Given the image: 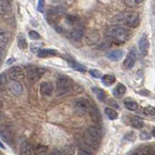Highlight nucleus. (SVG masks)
Returning a JSON list of instances; mask_svg holds the SVG:
<instances>
[{
  "label": "nucleus",
  "mask_w": 155,
  "mask_h": 155,
  "mask_svg": "<svg viewBox=\"0 0 155 155\" xmlns=\"http://www.w3.org/2000/svg\"><path fill=\"white\" fill-rule=\"evenodd\" d=\"M148 155H155V149H154V148H151V147H149Z\"/></svg>",
  "instance_id": "nucleus-43"
},
{
  "label": "nucleus",
  "mask_w": 155,
  "mask_h": 155,
  "mask_svg": "<svg viewBox=\"0 0 155 155\" xmlns=\"http://www.w3.org/2000/svg\"><path fill=\"white\" fill-rule=\"evenodd\" d=\"M44 7H45V0H39L37 10L42 13V12H44Z\"/></svg>",
  "instance_id": "nucleus-37"
},
{
  "label": "nucleus",
  "mask_w": 155,
  "mask_h": 155,
  "mask_svg": "<svg viewBox=\"0 0 155 155\" xmlns=\"http://www.w3.org/2000/svg\"><path fill=\"white\" fill-rule=\"evenodd\" d=\"M101 131L97 127L91 126L85 131L84 134V140L85 143L90 148H97L100 145L101 140Z\"/></svg>",
  "instance_id": "nucleus-2"
},
{
  "label": "nucleus",
  "mask_w": 155,
  "mask_h": 155,
  "mask_svg": "<svg viewBox=\"0 0 155 155\" xmlns=\"http://www.w3.org/2000/svg\"><path fill=\"white\" fill-rule=\"evenodd\" d=\"M140 94H144L143 96H149V92H147V91H140Z\"/></svg>",
  "instance_id": "nucleus-44"
},
{
  "label": "nucleus",
  "mask_w": 155,
  "mask_h": 155,
  "mask_svg": "<svg viewBox=\"0 0 155 155\" xmlns=\"http://www.w3.org/2000/svg\"><path fill=\"white\" fill-rule=\"evenodd\" d=\"M41 46V44H38V45H35V44H32L31 45V51L32 52H36L39 51V47Z\"/></svg>",
  "instance_id": "nucleus-41"
},
{
  "label": "nucleus",
  "mask_w": 155,
  "mask_h": 155,
  "mask_svg": "<svg viewBox=\"0 0 155 155\" xmlns=\"http://www.w3.org/2000/svg\"><path fill=\"white\" fill-rule=\"evenodd\" d=\"M148 49H149V42L147 36V34H143L139 40V51L141 57H145L148 54Z\"/></svg>",
  "instance_id": "nucleus-9"
},
{
  "label": "nucleus",
  "mask_w": 155,
  "mask_h": 155,
  "mask_svg": "<svg viewBox=\"0 0 155 155\" xmlns=\"http://www.w3.org/2000/svg\"><path fill=\"white\" fill-rule=\"evenodd\" d=\"M9 76L14 81H20L25 78V72L20 66H13L9 69Z\"/></svg>",
  "instance_id": "nucleus-10"
},
{
  "label": "nucleus",
  "mask_w": 155,
  "mask_h": 155,
  "mask_svg": "<svg viewBox=\"0 0 155 155\" xmlns=\"http://www.w3.org/2000/svg\"><path fill=\"white\" fill-rule=\"evenodd\" d=\"M0 155H2V154H1V153H0Z\"/></svg>",
  "instance_id": "nucleus-53"
},
{
  "label": "nucleus",
  "mask_w": 155,
  "mask_h": 155,
  "mask_svg": "<svg viewBox=\"0 0 155 155\" xmlns=\"http://www.w3.org/2000/svg\"><path fill=\"white\" fill-rule=\"evenodd\" d=\"M7 84V75L5 73L0 74V89H3Z\"/></svg>",
  "instance_id": "nucleus-34"
},
{
  "label": "nucleus",
  "mask_w": 155,
  "mask_h": 155,
  "mask_svg": "<svg viewBox=\"0 0 155 155\" xmlns=\"http://www.w3.org/2000/svg\"><path fill=\"white\" fill-rule=\"evenodd\" d=\"M143 113L147 116H154L155 115V107L151 105H148V106H145L143 108Z\"/></svg>",
  "instance_id": "nucleus-31"
},
{
  "label": "nucleus",
  "mask_w": 155,
  "mask_h": 155,
  "mask_svg": "<svg viewBox=\"0 0 155 155\" xmlns=\"http://www.w3.org/2000/svg\"><path fill=\"white\" fill-rule=\"evenodd\" d=\"M89 113H90V116L92 117V119L94 121H99L100 120V113L98 111L95 106H90V110H89Z\"/></svg>",
  "instance_id": "nucleus-29"
},
{
  "label": "nucleus",
  "mask_w": 155,
  "mask_h": 155,
  "mask_svg": "<svg viewBox=\"0 0 155 155\" xmlns=\"http://www.w3.org/2000/svg\"><path fill=\"white\" fill-rule=\"evenodd\" d=\"M12 61H15V59H10V60H9V61H7V64H10L12 63Z\"/></svg>",
  "instance_id": "nucleus-46"
},
{
  "label": "nucleus",
  "mask_w": 155,
  "mask_h": 155,
  "mask_svg": "<svg viewBox=\"0 0 155 155\" xmlns=\"http://www.w3.org/2000/svg\"><path fill=\"white\" fill-rule=\"evenodd\" d=\"M132 155H140V153H138V152H135V153H133Z\"/></svg>",
  "instance_id": "nucleus-50"
},
{
  "label": "nucleus",
  "mask_w": 155,
  "mask_h": 155,
  "mask_svg": "<svg viewBox=\"0 0 155 155\" xmlns=\"http://www.w3.org/2000/svg\"><path fill=\"white\" fill-rule=\"evenodd\" d=\"M9 91L11 92L12 95H14L15 97H20L23 93L24 89H23V85L19 82V81H14L12 80L10 83H9Z\"/></svg>",
  "instance_id": "nucleus-11"
},
{
  "label": "nucleus",
  "mask_w": 155,
  "mask_h": 155,
  "mask_svg": "<svg viewBox=\"0 0 155 155\" xmlns=\"http://www.w3.org/2000/svg\"><path fill=\"white\" fill-rule=\"evenodd\" d=\"M131 124H132L133 127L136 128V129H140V128H143L144 125L143 121L138 116H134L131 119Z\"/></svg>",
  "instance_id": "nucleus-23"
},
{
  "label": "nucleus",
  "mask_w": 155,
  "mask_h": 155,
  "mask_svg": "<svg viewBox=\"0 0 155 155\" xmlns=\"http://www.w3.org/2000/svg\"><path fill=\"white\" fill-rule=\"evenodd\" d=\"M73 87V81L72 79L65 76V75H61V76L58 77L57 83H56V95L58 97L64 96L72 89Z\"/></svg>",
  "instance_id": "nucleus-4"
},
{
  "label": "nucleus",
  "mask_w": 155,
  "mask_h": 155,
  "mask_svg": "<svg viewBox=\"0 0 155 155\" xmlns=\"http://www.w3.org/2000/svg\"><path fill=\"white\" fill-rule=\"evenodd\" d=\"M12 11V5L9 0H0V15H8Z\"/></svg>",
  "instance_id": "nucleus-13"
},
{
  "label": "nucleus",
  "mask_w": 155,
  "mask_h": 155,
  "mask_svg": "<svg viewBox=\"0 0 155 155\" xmlns=\"http://www.w3.org/2000/svg\"><path fill=\"white\" fill-rule=\"evenodd\" d=\"M2 56H3V50L0 48V59H2Z\"/></svg>",
  "instance_id": "nucleus-47"
},
{
  "label": "nucleus",
  "mask_w": 155,
  "mask_h": 155,
  "mask_svg": "<svg viewBox=\"0 0 155 155\" xmlns=\"http://www.w3.org/2000/svg\"><path fill=\"white\" fill-rule=\"evenodd\" d=\"M63 155H73L75 153V147L72 144H68L65 147H63V149H61Z\"/></svg>",
  "instance_id": "nucleus-25"
},
{
  "label": "nucleus",
  "mask_w": 155,
  "mask_h": 155,
  "mask_svg": "<svg viewBox=\"0 0 155 155\" xmlns=\"http://www.w3.org/2000/svg\"><path fill=\"white\" fill-rule=\"evenodd\" d=\"M101 82L105 86H111L115 82V77L111 74H105L101 77Z\"/></svg>",
  "instance_id": "nucleus-22"
},
{
  "label": "nucleus",
  "mask_w": 155,
  "mask_h": 155,
  "mask_svg": "<svg viewBox=\"0 0 155 155\" xmlns=\"http://www.w3.org/2000/svg\"><path fill=\"white\" fill-rule=\"evenodd\" d=\"M90 106H91L90 103L86 99L80 98L75 101L74 104V112L78 116H85L86 114L89 113Z\"/></svg>",
  "instance_id": "nucleus-5"
},
{
  "label": "nucleus",
  "mask_w": 155,
  "mask_h": 155,
  "mask_svg": "<svg viewBox=\"0 0 155 155\" xmlns=\"http://www.w3.org/2000/svg\"><path fill=\"white\" fill-rule=\"evenodd\" d=\"M28 73L29 81L31 83H35L42 77V75L45 73V70L42 69V68H34V66H30V68H28Z\"/></svg>",
  "instance_id": "nucleus-7"
},
{
  "label": "nucleus",
  "mask_w": 155,
  "mask_h": 155,
  "mask_svg": "<svg viewBox=\"0 0 155 155\" xmlns=\"http://www.w3.org/2000/svg\"><path fill=\"white\" fill-rule=\"evenodd\" d=\"M78 155H92V151L89 150V148L86 149V148H81L79 150Z\"/></svg>",
  "instance_id": "nucleus-38"
},
{
  "label": "nucleus",
  "mask_w": 155,
  "mask_h": 155,
  "mask_svg": "<svg viewBox=\"0 0 155 155\" xmlns=\"http://www.w3.org/2000/svg\"><path fill=\"white\" fill-rule=\"evenodd\" d=\"M92 90H93V92L95 93V95H96L97 98H98L99 101H105L106 95H105V93H104V90H101V89H100V88H97V87H94Z\"/></svg>",
  "instance_id": "nucleus-24"
},
{
  "label": "nucleus",
  "mask_w": 155,
  "mask_h": 155,
  "mask_svg": "<svg viewBox=\"0 0 155 155\" xmlns=\"http://www.w3.org/2000/svg\"><path fill=\"white\" fill-rule=\"evenodd\" d=\"M124 105H125V107L128 110H130V111H135V110H137L139 107L138 104H137L135 101L130 100V99H128L124 101Z\"/></svg>",
  "instance_id": "nucleus-21"
},
{
  "label": "nucleus",
  "mask_w": 155,
  "mask_h": 155,
  "mask_svg": "<svg viewBox=\"0 0 155 155\" xmlns=\"http://www.w3.org/2000/svg\"><path fill=\"white\" fill-rule=\"evenodd\" d=\"M126 87L124 84L122 83H119L117 84V86L114 88V90H113V95L116 97V98H122L123 95L126 93Z\"/></svg>",
  "instance_id": "nucleus-17"
},
{
  "label": "nucleus",
  "mask_w": 155,
  "mask_h": 155,
  "mask_svg": "<svg viewBox=\"0 0 155 155\" xmlns=\"http://www.w3.org/2000/svg\"><path fill=\"white\" fill-rule=\"evenodd\" d=\"M69 65L71 66L72 68H74L75 70H77L79 72H86V68L84 65L76 63V61H69Z\"/></svg>",
  "instance_id": "nucleus-28"
},
{
  "label": "nucleus",
  "mask_w": 155,
  "mask_h": 155,
  "mask_svg": "<svg viewBox=\"0 0 155 155\" xmlns=\"http://www.w3.org/2000/svg\"><path fill=\"white\" fill-rule=\"evenodd\" d=\"M104 112L106 114V116H107L110 120H115V119H117V117H118V113L115 111L114 109L110 108V107H106L104 109Z\"/></svg>",
  "instance_id": "nucleus-26"
},
{
  "label": "nucleus",
  "mask_w": 155,
  "mask_h": 155,
  "mask_svg": "<svg viewBox=\"0 0 155 155\" xmlns=\"http://www.w3.org/2000/svg\"><path fill=\"white\" fill-rule=\"evenodd\" d=\"M125 140H130V141H134L136 140V135L134 134V133H129V134L125 137Z\"/></svg>",
  "instance_id": "nucleus-39"
},
{
  "label": "nucleus",
  "mask_w": 155,
  "mask_h": 155,
  "mask_svg": "<svg viewBox=\"0 0 155 155\" xmlns=\"http://www.w3.org/2000/svg\"><path fill=\"white\" fill-rule=\"evenodd\" d=\"M50 155H63L61 150H58V149H55L54 151H52V153Z\"/></svg>",
  "instance_id": "nucleus-42"
},
{
  "label": "nucleus",
  "mask_w": 155,
  "mask_h": 155,
  "mask_svg": "<svg viewBox=\"0 0 155 155\" xmlns=\"http://www.w3.org/2000/svg\"><path fill=\"white\" fill-rule=\"evenodd\" d=\"M85 39L87 44H89V45H96L100 41V34L96 31H92L86 35Z\"/></svg>",
  "instance_id": "nucleus-14"
},
{
  "label": "nucleus",
  "mask_w": 155,
  "mask_h": 155,
  "mask_svg": "<svg viewBox=\"0 0 155 155\" xmlns=\"http://www.w3.org/2000/svg\"><path fill=\"white\" fill-rule=\"evenodd\" d=\"M0 64H1V59H0Z\"/></svg>",
  "instance_id": "nucleus-52"
},
{
  "label": "nucleus",
  "mask_w": 155,
  "mask_h": 155,
  "mask_svg": "<svg viewBox=\"0 0 155 155\" xmlns=\"http://www.w3.org/2000/svg\"><path fill=\"white\" fill-rule=\"evenodd\" d=\"M137 61V51L135 48H132L126 56V59L123 63V66L126 69H131L135 65Z\"/></svg>",
  "instance_id": "nucleus-8"
},
{
  "label": "nucleus",
  "mask_w": 155,
  "mask_h": 155,
  "mask_svg": "<svg viewBox=\"0 0 155 155\" xmlns=\"http://www.w3.org/2000/svg\"><path fill=\"white\" fill-rule=\"evenodd\" d=\"M143 0H124V3L125 5L128 7H136V6H139L140 3H143Z\"/></svg>",
  "instance_id": "nucleus-30"
},
{
  "label": "nucleus",
  "mask_w": 155,
  "mask_h": 155,
  "mask_svg": "<svg viewBox=\"0 0 155 155\" xmlns=\"http://www.w3.org/2000/svg\"><path fill=\"white\" fill-rule=\"evenodd\" d=\"M123 56H124V52L122 50H114V51H111V52H109L106 54L107 59L114 61H117L119 60H121Z\"/></svg>",
  "instance_id": "nucleus-16"
},
{
  "label": "nucleus",
  "mask_w": 155,
  "mask_h": 155,
  "mask_svg": "<svg viewBox=\"0 0 155 155\" xmlns=\"http://www.w3.org/2000/svg\"><path fill=\"white\" fill-rule=\"evenodd\" d=\"M76 20H77V18L75 17V16H68V18H66V21H68V24H74L75 21H76Z\"/></svg>",
  "instance_id": "nucleus-40"
},
{
  "label": "nucleus",
  "mask_w": 155,
  "mask_h": 155,
  "mask_svg": "<svg viewBox=\"0 0 155 155\" xmlns=\"http://www.w3.org/2000/svg\"><path fill=\"white\" fill-rule=\"evenodd\" d=\"M106 37L114 44H123L130 37V31L120 25H112L106 29Z\"/></svg>",
  "instance_id": "nucleus-1"
},
{
  "label": "nucleus",
  "mask_w": 155,
  "mask_h": 155,
  "mask_svg": "<svg viewBox=\"0 0 155 155\" xmlns=\"http://www.w3.org/2000/svg\"><path fill=\"white\" fill-rule=\"evenodd\" d=\"M18 45L21 48V49H26L28 48V42H26L25 38L24 36H20L19 40H18Z\"/></svg>",
  "instance_id": "nucleus-32"
},
{
  "label": "nucleus",
  "mask_w": 155,
  "mask_h": 155,
  "mask_svg": "<svg viewBox=\"0 0 155 155\" xmlns=\"http://www.w3.org/2000/svg\"><path fill=\"white\" fill-rule=\"evenodd\" d=\"M53 91H54V86H53L52 82L50 81H44L40 85V93L43 96L49 97L52 95Z\"/></svg>",
  "instance_id": "nucleus-12"
},
{
  "label": "nucleus",
  "mask_w": 155,
  "mask_h": 155,
  "mask_svg": "<svg viewBox=\"0 0 155 155\" xmlns=\"http://www.w3.org/2000/svg\"><path fill=\"white\" fill-rule=\"evenodd\" d=\"M84 36V30L81 28H76L71 30L70 32V38L73 40H80V39Z\"/></svg>",
  "instance_id": "nucleus-18"
},
{
  "label": "nucleus",
  "mask_w": 155,
  "mask_h": 155,
  "mask_svg": "<svg viewBox=\"0 0 155 155\" xmlns=\"http://www.w3.org/2000/svg\"><path fill=\"white\" fill-rule=\"evenodd\" d=\"M90 74L92 75L93 77H95V78L101 77V73L100 70H98V69H91L90 70Z\"/></svg>",
  "instance_id": "nucleus-36"
},
{
  "label": "nucleus",
  "mask_w": 155,
  "mask_h": 155,
  "mask_svg": "<svg viewBox=\"0 0 155 155\" xmlns=\"http://www.w3.org/2000/svg\"><path fill=\"white\" fill-rule=\"evenodd\" d=\"M140 140H149L150 138H151V134H150L148 131L143 130V131H140Z\"/></svg>",
  "instance_id": "nucleus-33"
},
{
  "label": "nucleus",
  "mask_w": 155,
  "mask_h": 155,
  "mask_svg": "<svg viewBox=\"0 0 155 155\" xmlns=\"http://www.w3.org/2000/svg\"><path fill=\"white\" fill-rule=\"evenodd\" d=\"M28 35H29V38L32 39V40H38V39L41 38L40 34H39L38 32H36V31H34V30H30Z\"/></svg>",
  "instance_id": "nucleus-35"
},
{
  "label": "nucleus",
  "mask_w": 155,
  "mask_h": 155,
  "mask_svg": "<svg viewBox=\"0 0 155 155\" xmlns=\"http://www.w3.org/2000/svg\"><path fill=\"white\" fill-rule=\"evenodd\" d=\"M0 147H1V148H3V147H4V145H3L1 143H0Z\"/></svg>",
  "instance_id": "nucleus-51"
},
{
  "label": "nucleus",
  "mask_w": 155,
  "mask_h": 155,
  "mask_svg": "<svg viewBox=\"0 0 155 155\" xmlns=\"http://www.w3.org/2000/svg\"><path fill=\"white\" fill-rule=\"evenodd\" d=\"M49 153V149L46 145L43 144H37L34 148V154L35 155H48Z\"/></svg>",
  "instance_id": "nucleus-19"
},
{
  "label": "nucleus",
  "mask_w": 155,
  "mask_h": 155,
  "mask_svg": "<svg viewBox=\"0 0 155 155\" xmlns=\"http://www.w3.org/2000/svg\"><path fill=\"white\" fill-rule=\"evenodd\" d=\"M20 155H32V147L28 141H23L21 143Z\"/></svg>",
  "instance_id": "nucleus-15"
},
{
  "label": "nucleus",
  "mask_w": 155,
  "mask_h": 155,
  "mask_svg": "<svg viewBox=\"0 0 155 155\" xmlns=\"http://www.w3.org/2000/svg\"><path fill=\"white\" fill-rule=\"evenodd\" d=\"M3 117H4V115H3V113H2V112H0V121H1V120H2V119H3Z\"/></svg>",
  "instance_id": "nucleus-48"
},
{
  "label": "nucleus",
  "mask_w": 155,
  "mask_h": 155,
  "mask_svg": "<svg viewBox=\"0 0 155 155\" xmlns=\"http://www.w3.org/2000/svg\"><path fill=\"white\" fill-rule=\"evenodd\" d=\"M2 106H3V103H2V101L0 100V108H2Z\"/></svg>",
  "instance_id": "nucleus-49"
},
{
  "label": "nucleus",
  "mask_w": 155,
  "mask_h": 155,
  "mask_svg": "<svg viewBox=\"0 0 155 155\" xmlns=\"http://www.w3.org/2000/svg\"><path fill=\"white\" fill-rule=\"evenodd\" d=\"M0 138L9 145L14 143V136L12 134V131L6 125H0Z\"/></svg>",
  "instance_id": "nucleus-6"
},
{
  "label": "nucleus",
  "mask_w": 155,
  "mask_h": 155,
  "mask_svg": "<svg viewBox=\"0 0 155 155\" xmlns=\"http://www.w3.org/2000/svg\"><path fill=\"white\" fill-rule=\"evenodd\" d=\"M57 52L52 49H41L37 52V55L39 58H48V57L55 56Z\"/></svg>",
  "instance_id": "nucleus-20"
},
{
  "label": "nucleus",
  "mask_w": 155,
  "mask_h": 155,
  "mask_svg": "<svg viewBox=\"0 0 155 155\" xmlns=\"http://www.w3.org/2000/svg\"><path fill=\"white\" fill-rule=\"evenodd\" d=\"M9 40H10V33L5 29L0 28V42L7 43Z\"/></svg>",
  "instance_id": "nucleus-27"
},
{
  "label": "nucleus",
  "mask_w": 155,
  "mask_h": 155,
  "mask_svg": "<svg viewBox=\"0 0 155 155\" xmlns=\"http://www.w3.org/2000/svg\"><path fill=\"white\" fill-rule=\"evenodd\" d=\"M151 136H152V137H154V138H155V127L153 128L152 131H151Z\"/></svg>",
  "instance_id": "nucleus-45"
},
{
  "label": "nucleus",
  "mask_w": 155,
  "mask_h": 155,
  "mask_svg": "<svg viewBox=\"0 0 155 155\" xmlns=\"http://www.w3.org/2000/svg\"><path fill=\"white\" fill-rule=\"evenodd\" d=\"M118 23H122L129 28H137L140 24L139 14L136 12H124L115 18Z\"/></svg>",
  "instance_id": "nucleus-3"
}]
</instances>
